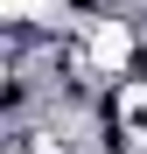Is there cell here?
Segmentation results:
<instances>
[{
  "label": "cell",
  "mask_w": 147,
  "mask_h": 154,
  "mask_svg": "<svg viewBox=\"0 0 147 154\" xmlns=\"http://www.w3.org/2000/svg\"><path fill=\"white\" fill-rule=\"evenodd\" d=\"M0 154H28V147H21V140H0Z\"/></svg>",
  "instance_id": "obj_1"
}]
</instances>
